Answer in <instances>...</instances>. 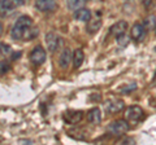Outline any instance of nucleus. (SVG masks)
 Instances as JSON below:
<instances>
[{
	"instance_id": "393cba45",
	"label": "nucleus",
	"mask_w": 156,
	"mask_h": 145,
	"mask_svg": "<svg viewBox=\"0 0 156 145\" xmlns=\"http://www.w3.org/2000/svg\"><path fill=\"white\" fill-rule=\"evenodd\" d=\"M3 30H4V26H3L2 21H0V36H2V34H3Z\"/></svg>"
},
{
	"instance_id": "9b49d317",
	"label": "nucleus",
	"mask_w": 156,
	"mask_h": 145,
	"mask_svg": "<svg viewBox=\"0 0 156 145\" xmlns=\"http://www.w3.org/2000/svg\"><path fill=\"white\" fill-rule=\"evenodd\" d=\"M91 18V11L87 8H80L74 11V20L77 21H82V22H87Z\"/></svg>"
},
{
	"instance_id": "ddd939ff",
	"label": "nucleus",
	"mask_w": 156,
	"mask_h": 145,
	"mask_svg": "<svg viewBox=\"0 0 156 145\" xmlns=\"http://www.w3.org/2000/svg\"><path fill=\"white\" fill-rule=\"evenodd\" d=\"M126 30H128V22L126 21H119L111 27V34L115 35V36H119V35H121V34H125Z\"/></svg>"
},
{
	"instance_id": "0eeeda50",
	"label": "nucleus",
	"mask_w": 156,
	"mask_h": 145,
	"mask_svg": "<svg viewBox=\"0 0 156 145\" xmlns=\"http://www.w3.org/2000/svg\"><path fill=\"white\" fill-rule=\"evenodd\" d=\"M130 36L135 42H142L146 36V27L143 23H134L130 30Z\"/></svg>"
},
{
	"instance_id": "39448f33",
	"label": "nucleus",
	"mask_w": 156,
	"mask_h": 145,
	"mask_svg": "<svg viewBox=\"0 0 156 145\" xmlns=\"http://www.w3.org/2000/svg\"><path fill=\"white\" fill-rule=\"evenodd\" d=\"M30 61L34 65H42L46 61V51L42 46H37L30 53Z\"/></svg>"
},
{
	"instance_id": "dca6fc26",
	"label": "nucleus",
	"mask_w": 156,
	"mask_h": 145,
	"mask_svg": "<svg viewBox=\"0 0 156 145\" xmlns=\"http://www.w3.org/2000/svg\"><path fill=\"white\" fill-rule=\"evenodd\" d=\"M86 3H87V0H66V7L68 9L74 12L80 8H83L86 5Z\"/></svg>"
},
{
	"instance_id": "4468645a",
	"label": "nucleus",
	"mask_w": 156,
	"mask_h": 145,
	"mask_svg": "<svg viewBox=\"0 0 156 145\" xmlns=\"http://www.w3.org/2000/svg\"><path fill=\"white\" fill-rule=\"evenodd\" d=\"M83 60H85V53L82 49H76L73 52V66H74V69H78V67H81L82 64H83Z\"/></svg>"
},
{
	"instance_id": "a878e982",
	"label": "nucleus",
	"mask_w": 156,
	"mask_h": 145,
	"mask_svg": "<svg viewBox=\"0 0 156 145\" xmlns=\"http://www.w3.org/2000/svg\"><path fill=\"white\" fill-rule=\"evenodd\" d=\"M155 52H156V47H155Z\"/></svg>"
},
{
	"instance_id": "f3484780",
	"label": "nucleus",
	"mask_w": 156,
	"mask_h": 145,
	"mask_svg": "<svg viewBox=\"0 0 156 145\" xmlns=\"http://www.w3.org/2000/svg\"><path fill=\"white\" fill-rule=\"evenodd\" d=\"M89 120L92 124H99L101 122V113L98 108H94L90 110L89 113Z\"/></svg>"
},
{
	"instance_id": "7ed1b4c3",
	"label": "nucleus",
	"mask_w": 156,
	"mask_h": 145,
	"mask_svg": "<svg viewBox=\"0 0 156 145\" xmlns=\"http://www.w3.org/2000/svg\"><path fill=\"white\" fill-rule=\"evenodd\" d=\"M143 109L140 106H136V105H133L130 108L126 109V113H125V117H126V120L129 123H138L140 119L143 118Z\"/></svg>"
},
{
	"instance_id": "f257e3e1",
	"label": "nucleus",
	"mask_w": 156,
	"mask_h": 145,
	"mask_svg": "<svg viewBox=\"0 0 156 145\" xmlns=\"http://www.w3.org/2000/svg\"><path fill=\"white\" fill-rule=\"evenodd\" d=\"M30 26H33V20L29 16H21L16 21V23L13 25L12 31H11V36L13 38V39H16V40L22 39L23 35H25V31Z\"/></svg>"
},
{
	"instance_id": "6ab92c4d",
	"label": "nucleus",
	"mask_w": 156,
	"mask_h": 145,
	"mask_svg": "<svg viewBox=\"0 0 156 145\" xmlns=\"http://www.w3.org/2000/svg\"><path fill=\"white\" fill-rule=\"evenodd\" d=\"M11 52H12L11 46L4 44V43H0V55H3V56H8V55H11Z\"/></svg>"
},
{
	"instance_id": "2eb2a0df",
	"label": "nucleus",
	"mask_w": 156,
	"mask_h": 145,
	"mask_svg": "<svg viewBox=\"0 0 156 145\" xmlns=\"http://www.w3.org/2000/svg\"><path fill=\"white\" fill-rule=\"evenodd\" d=\"M101 27V20L99 18H94V20H89V23H87V32L89 34H95L99 29Z\"/></svg>"
},
{
	"instance_id": "cd10ccee",
	"label": "nucleus",
	"mask_w": 156,
	"mask_h": 145,
	"mask_svg": "<svg viewBox=\"0 0 156 145\" xmlns=\"http://www.w3.org/2000/svg\"><path fill=\"white\" fill-rule=\"evenodd\" d=\"M155 30H156V29H155Z\"/></svg>"
},
{
	"instance_id": "bb28decb",
	"label": "nucleus",
	"mask_w": 156,
	"mask_h": 145,
	"mask_svg": "<svg viewBox=\"0 0 156 145\" xmlns=\"http://www.w3.org/2000/svg\"><path fill=\"white\" fill-rule=\"evenodd\" d=\"M101 2H104V0H101Z\"/></svg>"
},
{
	"instance_id": "4be33fe9",
	"label": "nucleus",
	"mask_w": 156,
	"mask_h": 145,
	"mask_svg": "<svg viewBox=\"0 0 156 145\" xmlns=\"http://www.w3.org/2000/svg\"><path fill=\"white\" fill-rule=\"evenodd\" d=\"M136 88V84L135 83H133V84H126V86H124V87H121V88H120V91H121V92H122V93H128V92H131V91H134Z\"/></svg>"
},
{
	"instance_id": "423d86ee",
	"label": "nucleus",
	"mask_w": 156,
	"mask_h": 145,
	"mask_svg": "<svg viewBox=\"0 0 156 145\" xmlns=\"http://www.w3.org/2000/svg\"><path fill=\"white\" fill-rule=\"evenodd\" d=\"M35 8L39 12H55L57 9L56 0H37Z\"/></svg>"
},
{
	"instance_id": "f03ea898",
	"label": "nucleus",
	"mask_w": 156,
	"mask_h": 145,
	"mask_svg": "<svg viewBox=\"0 0 156 145\" xmlns=\"http://www.w3.org/2000/svg\"><path fill=\"white\" fill-rule=\"evenodd\" d=\"M130 128L129 126V122L125 119H120V120H116L112 124H109L108 127V132L115 135V136H121V135H124L125 132H128Z\"/></svg>"
},
{
	"instance_id": "f8f14e48",
	"label": "nucleus",
	"mask_w": 156,
	"mask_h": 145,
	"mask_svg": "<svg viewBox=\"0 0 156 145\" xmlns=\"http://www.w3.org/2000/svg\"><path fill=\"white\" fill-rule=\"evenodd\" d=\"M14 3L12 0H0V17H5L13 11Z\"/></svg>"
},
{
	"instance_id": "aec40b11",
	"label": "nucleus",
	"mask_w": 156,
	"mask_h": 145,
	"mask_svg": "<svg viewBox=\"0 0 156 145\" xmlns=\"http://www.w3.org/2000/svg\"><path fill=\"white\" fill-rule=\"evenodd\" d=\"M116 38H117V43H119L120 46H126V44L129 43V39H130V38L126 36L125 34H121V35L116 36Z\"/></svg>"
},
{
	"instance_id": "1a4fd4ad",
	"label": "nucleus",
	"mask_w": 156,
	"mask_h": 145,
	"mask_svg": "<svg viewBox=\"0 0 156 145\" xmlns=\"http://www.w3.org/2000/svg\"><path fill=\"white\" fill-rule=\"evenodd\" d=\"M72 61H73V52L69 49V48L62 49L60 53V57H58V65H60V67L68 69Z\"/></svg>"
},
{
	"instance_id": "20e7f679",
	"label": "nucleus",
	"mask_w": 156,
	"mask_h": 145,
	"mask_svg": "<svg viewBox=\"0 0 156 145\" xmlns=\"http://www.w3.org/2000/svg\"><path fill=\"white\" fill-rule=\"evenodd\" d=\"M46 44H47V49L51 53L56 52L61 46V38L57 36L53 32H48L46 35Z\"/></svg>"
},
{
	"instance_id": "a211bd4d",
	"label": "nucleus",
	"mask_w": 156,
	"mask_h": 145,
	"mask_svg": "<svg viewBox=\"0 0 156 145\" xmlns=\"http://www.w3.org/2000/svg\"><path fill=\"white\" fill-rule=\"evenodd\" d=\"M38 34H39L38 27H31L30 26L25 31V35H23V38H25L26 40H33V39H35V38L38 36Z\"/></svg>"
},
{
	"instance_id": "5701e85b",
	"label": "nucleus",
	"mask_w": 156,
	"mask_h": 145,
	"mask_svg": "<svg viewBox=\"0 0 156 145\" xmlns=\"http://www.w3.org/2000/svg\"><path fill=\"white\" fill-rule=\"evenodd\" d=\"M140 3L143 4V5L146 8H150L151 5H152V3H154V0H140Z\"/></svg>"
},
{
	"instance_id": "6e6552de",
	"label": "nucleus",
	"mask_w": 156,
	"mask_h": 145,
	"mask_svg": "<svg viewBox=\"0 0 156 145\" xmlns=\"http://www.w3.org/2000/svg\"><path fill=\"white\" fill-rule=\"evenodd\" d=\"M124 108H125V104H124V101H121V100H113V101L108 100L104 103V109L108 114H116V113L121 112Z\"/></svg>"
},
{
	"instance_id": "9d476101",
	"label": "nucleus",
	"mask_w": 156,
	"mask_h": 145,
	"mask_svg": "<svg viewBox=\"0 0 156 145\" xmlns=\"http://www.w3.org/2000/svg\"><path fill=\"white\" fill-rule=\"evenodd\" d=\"M82 117H83V113L80 112V110H68L64 113L65 122L69 124H77L78 122H81Z\"/></svg>"
},
{
	"instance_id": "b1692460",
	"label": "nucleus",
	"mask_w": 156,
	"mask_h": 145,
	"mask_svg": "<svg viewBox=\"0 0 156 145\" xmlns=\"http://www.w3.org/2000/svg\"><path fill=\"white\" fill-rule=\"evenodd\" d=\"M14 3V5H22L23 3H25V0H12Z\"/></svg>"
},
{
	"instance_id": "412c9836",
	"label": "nucleus",
	"mask_w": 156,
	"mask_h": 145,
	"mask_svg": "<svg viewBox=\"0 0 156 145\" xmlns=\"http://www.w3.org/2000/svg\"><path fill=\"white\" fill-rule=\"evenodd\" d=\"M9 70H11V66H9L8 62L0 61V74H7Z\"/></svg>"
}]
</instances>
